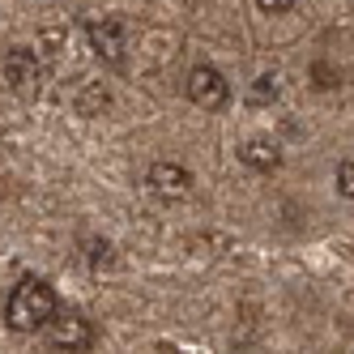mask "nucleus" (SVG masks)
<instances>
[{
  "instance_id": "6e6552de",
  "label": "nucleus",
  "mask_w": 354,
  "mask_h": 354,
  "mask_svg": "<svg viewBox=\"0 0 354 354\" xmlns=\"http://www.w3.org/2000/svg\"><path fill=\"white\" fill-rule=\"evenodd\" d=\"M111 103V94L103 90V86H98V82H90L82 94H77V107H82V115H98V111H103Z\"/></svg>"
},
{
  "instance_id": "9d476101",
  "label": "nucleus",
  "mask_w": 354,
  "mask_h": 354,
  "mask_svg": "<svg viewBox=\"0 0 354 354\" xmlns=\"http://www.w3.org/2000/svg\"><path fill=\"white\" fill-rule=\"evenodd\" d=\"M337 192H342L346 201H354V158L337 162Z\"/></svg>"
},
{
  "instance_id": "1a4fd4ad",
  "label": "nucleus",
  "mask_w": 354,
  "mask_h": 354,
  "mask_svg": "<svg viewBox=\"0 0 354 354\" xmlns=\"http://www.w3.org/2000/svg\"><path fill=\"white\" fill-rule=\"evenodd\" d=\"M248 103H252V107L277 103V82L269 77V73H265V77H257V82H252V90H248Z\"/></svg>"
},
{
  "instance_id": "7ed1b4c3",
  "label": "nucleus",
  "mask_w": 354,
  "mask_h": 354,
  "mask_svg": "<svg viewBox=\"0 0 354 354\" xmlns=\"http://www.w3.org/2000/svg\"><path fill=\"white\" fill-rule=\"evenodd\" d=\"M0 68H5V82L17 98H35L39 86H43V64L39 56L30 52V47H9L5 60H0Z\"/></svg>"
},
{
  "instance_id": "f8f14e48",
  "label": "nucleus",
  "mask_w": 354,
  "mask_h": 354,
  "mask_svg": "<svg viewBox=\"0 0 354 354\" xmlns=\"http://www.w3.org/2000/svg\"><path fill=\"white\" fill-rule=\"evenodd\" d=\"M107 252H111L107 243H90V261H94V265H98V261H103V265H107V261H111V257H107Z\"/></svg>"
},
{
  "instance_id": "9b49d317",
  "label": "nucleus",
  "mask_w": 354,
  "mask_h": 354,
  "mask_svg": "<svg viewBox=\"0 0 354 354\" xmlns=\"http://www.w3.org/2000/svg\"><path fill=\"white\" fill-rule=\"evenodd\" d=\"M257 9L261 13H286V9H295V0H257Z\"/></svg>"
},
{
  "instance_id": "0eeeda50",
  "label": "nucleus",
  "mask_w": 354,
  "mask_h": 354,
  "mask_svg": "<svg viewBox=\"0 0 354 354\" xmlns=\"http://www.w3.org/2000/svg\"><path fill=\"white\" fill-rule=\"evenodd\" d=\"M239 158L252 171H277V167H282V149H277V141H269V137H252L239 149Z\"/></svg>"
},
{
  "instance_id": "f03ea898",
  "label": "nucleus",
  "mask_w": 354,
  "mask_h": 354,
  "mask_svg": "<svg viewBox=\"0 0 354 354\" xmlns=\"http://www.w3.org/2000/svg\"><path fill=\"white\" fill-rule=\"evenodd\" d=\"M188 103L192 107H205V111H222L226 103H231V82L222 77V68L214 64H196L188 73Z\"/></svg>"
},
{
  "instance_id": "20e7f679",
  "label": "nucleus",
  "mask_w": 354,
  "mask_h": 354,
  "mask_svg": "<svg viewBox=\"0 0 354 354\" xmlns=\"http://www.w3.org/2000/svg\"><path fill=\"white\" fill-rule=\"evenodd\" d=\"M47 342H52V350L60 354H86L94 346V324L82 320V316H73V312H56L52 320H47Z\"/></svg>"
},
{
  "instance_id": "423d86ee",
  "label": "nucleus",
  "mask_w": 354,
  "mask_h": 354,
  "mask_svg": "<svg viewBox=\"0 0 354 354\" xmlns=\"http://www.w3.org/2000/svg\"><path fill=\"white\" fill-rule=\"evenodd\" d=\"M86 39H90V52L103 60V64H124V26L115 17H107V21H90L86 26Z\"/></svg>"
},
{
  "instance_id": "39448f33",
  "label": "nucleus",
  "mask_w": 354,
  "mask_h": 354,
  "mask_svg": "<svg viewBox=\"0 0 354 354\" xmlns=\"http://www.w3.org/2000/svg\"><path fill=\"white\" fill-rule=\"evenodd\" d=\"M145 184L154 188L162 201H184L188 192H192V171L184 167V162H171V158H158L154 167H149V175H145Z\"/></svg>"
},
{
  "instance_id": "f257e3e1",
  "label": "nucleus",
  "mask_w": 354,
  "mask_h": 354,
  "mask_svg": "<svg viewBox=\"0 0 354 354\" xmlns=\"http://www.w3.org/2000/svg\"><path fill=\"white\" fill-rule=\"evenodd\" d=\"M56 312H60V299L43 277H21L5 299V324L13 333H39Z\"/></svg>"
}]
</instances>
